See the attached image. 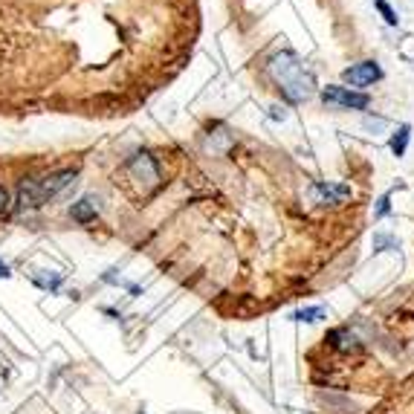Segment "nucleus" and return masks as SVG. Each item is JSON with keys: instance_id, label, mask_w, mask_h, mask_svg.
Instances as JSON below:
<instances>
[{"instance_id": "obj_4", "label": "nucleus", "mask_w": 414, "mask_h": 414, "mask_svg": "<svg viewBox=\"0 0 414 414\" xmlns=\"http://www.w3.org/2000/svg\"><path fill=\"white\" fill-rule=\"evenodd\" d=\"M310 200L319 206H342L351 200V186L345 183H313L310 186Z\"/></svg>"}, {"instance_id": "obj_15", "label": "nucleus", "mask_w": 414, "mask_h": 414, "mask_svg": "<svg viewBox=\"0 0 414 414\" xmlns=\"http://www.w3.org/2000/svg\"><path fill=\"white\" fill-rule=\"evenodd\" d=\"M9 206H12V198H9V191H6L4 186H0V214H4V212H9Z\"/></svg>"}, {"instance_id": "obj_6", "label": "nucleus", "mask_w": 414, "mask_h": 414, "mask_svg": "<svg viewBox=\"0 0 414 414\" xmlns=\"http://www.w3.org/2000/svg\"><path fill=\"white\" fill-rule=\"evenodd\" d=\"M44 203H46V198H44L41 180H35V177L20 180V186H18V200H15V209H18V212H27V209H38V206H44Z\"/></svg>"}, {"instance_id": "obj_13", "label": "nucleus", "mask_w": 414, "mask_h": 414, "mask_svg": "<svg viewBox=\"0 0 414 414\" xmlns=\"http://www.w3.org/2000/svg\"><path fill=\"white\" fill-rule=\"evenodd\" d=\"M380 12H382V18H385V23H392V27H397V23H400V18H397V12L392 9V6H388L385 4V0H377V4H374Z\"/></svg>"}, {"instance_id": "obj_12", "label": "nucleus", "mask_w": 414, "mask_h": 414, "mask_svg": "<svg viewBox=\"0 0 414 414\" xmlns=\"http://www.w3.org/2000/svg\"><path fill=\"white\" fill-rule=\"evenodd\" d=\"M328 406H333L336 408V414H356V408H354V403H345V400H336L333 394H328V397H322Z\"/></svg>"}, {"instance_id": "obj_16", "label": "nucleus", "mask_w": 414, "mask_h": 414, "mask_svg": "<svg viewBox=\"0 0 414 414\" xmlns=\"http://www.w3.org/2000/svg\"><path fill=\"white\" fill-rule=\"evenodd\" d=\"M385 122L382 119H365V128H382Z\"/></svg>"}, {"instance_id": "obj_14", "label": "nucleus", "mask_w": 414, "mask_h": 414, "mask_svg": "<svg viewBox=\"0 0 414 414\" xmlns=\"http://www.w3.org/2000/svg\"><path fill=\"white\" fill-rule=\"evenodd\" d=\"M388 212H392V198H388V194H382V198H380V203H377V217H385Z\"/></svg>"}, {"instance_id": "obj_2", "label": "nucleus", "mask_w": 414, "mask_h": 414, "mask_svg": "<svg viewBox=\"0 0 414 414\" xmlns=\"http://www.w3.org/2000/svg\"><path fill=\"white\" fill-rule=\"evenodd\" d=\"M128 172L131 177L142 186V191H154L160 186V165L148 151H139L128 160Z\"/></svg>"}, {"instance_id": "obj_10", "label": "nucleus", "mask_w": 414, "mask_h": 414, "mask_svg": "<svg viewBox=\"0 0 414 414\" xmlns=\"http://www.w3.org/2000/svg\"><path fill=\"white\" fill-rule=\"evenodd\" d=\"M408 136H411V128H408V125H400V128L394 131L392 142H388V145H392V154H394V157H403V154H406V148H408Z\"/></svg>"}, {"instance_id": "obj_17", "label": "nucleus", "mask_w": 414, "mask_h": 414, "mask_svg": "<svg viewBox=\"0 0 414 414\" xmlns=\"http://www.w3.org/2000/svg\"><path fill=\"white\" fill-rule=\"evenodd\" d=\"M9 276V264L4 261V258H0V278H6Z\"/></svg>"}, {"instance_id": "obj_9", "label": "nucleus", "mask_w": 414, "mask_h": 414, "mask_svg": "<svg viewBox=\"0 0 414 414\" xmlns=\"http://www.w3.org/2000/svg\"><path fill=\"white\" fill-rule=\"evenodd\" d=\"M328 342H330L336 351H342V354L359 351V342H356V336H354L351 330H330V333H328Z\"/></svg>"}, {"instance_id": "obj_7", "label": "nucleus", "mask_w": 414, "mask_h": 414, "mask_svg": "<svg viewBox=\"0 0 414 414\" xmlns=\"http://www.w3.org/2000/svg\"><path fill=\"white\" fill-rule=\"evenodd\" d=\"M72 183H76V172H56V174H50V177H44L41 180V188H44V198L50 200V198H58L61 191H67Z\"/></svg>"}, {"instance_id": "obj_5", "label": "nucleus", "mask_w": 414, "mask_h": 414, "mask_svg": "<svg viewBox=\"0 0 414 414\" xmlns=\"http://www.w3.org/2000/svg\"><path fill=\"white\" fill-rule=\"evenodd\" d=\"M342 79H345V84H351L356 90V87H368V84L380 82L382 79V70H380L377 61H359V64H354V67H348L342 72Z\"/></svg>"}, {"instance_id": "obj_8", "label": "nucleus", "mask_w": 414, "mask_h": 414, "mask_svg": "<svg viewBox=\"0 0 414 414\" xmlns=\"http://www.w3.org/2000/svg\"><path fill=\"white\" fill-rule=\"evenodd\" d=\"M70 214H72V221L90 224V221H96V214H99V206H96L93 198H84V200H79V203L70 206Z\"/></svg>"}, {"instance_id": "obj_1", "label": "nucleus", "mask_w": 414, "mask_h": 414, "mask_svg": "<svg viewBox=\"0 0 414 414\" xmlns=\"http://www.w3.org/2000/svg\"><path fill=\"white\" fill-rule=\"evenodd\" d=\"M266 70H270L273 82L281 87V93L287 96L290 102H304V99H310V96L316 93L313 76L304 70V64H302L293 53H278V56H273L270 64H266Z\"/></svg>"}, {"instance_id": "obj_11", "label": "nucleus", "mask_w": 414, "mask_h": 414, "mask_svg": "<svg viewBox=\"0 0 414 414\" xmlns=\"http://www.w3.org/2000/svg\"><path fill=\"white\" fill-rule=\"evenodd\" d=\"M325 307H304V310H296L293 313V319L296 322H319V319H325Z\"/></svg>"}, {"instance_id": "obj_3", "label": "nucleus", "mask_w": 414, "mask_h": 414, "mask_svg": "<svg viewBox=\"0 0 414 414\" xmlns=\"http://www.w3.org/2000/svg\"><path fill=\"white\" fill-rule=\"evenodd\" d=\"M322 99H325V105L342 108V110H365V108L371 105V99H368L365 93L354 90V87H339V84L325 87V90H322Z\"/></svg>"}]
</instances>
